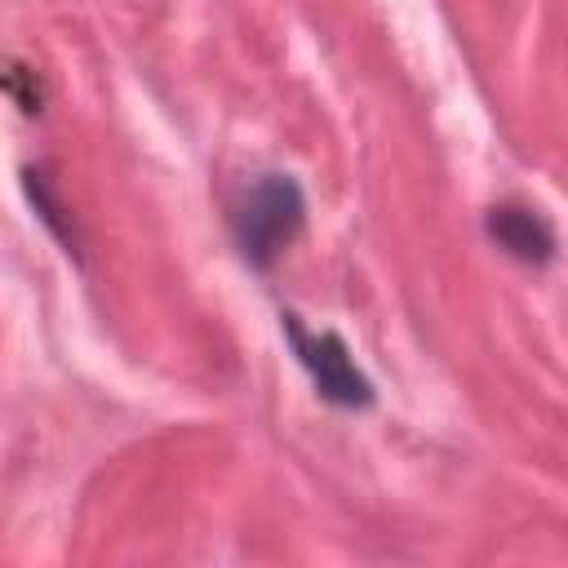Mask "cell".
Listing matches in <instances>:
<instances>
[{"instance_id": "obj_1", "label": "cell", "mask_w": 568, "mask_h": 568, "mask_svg": "<svg viewBox=\"0 0 568 568\" xmlns=\"http://www.w3.org/2000/svg\"><path fill=\"white\" fill-rule=\"evenodd\" d=\"M306 226V191L293 173H257L231 204L235 253L253 271H271Z\"/></svg>"}, {"instance_id": "obj_2", "label": "cell", "mask_w": 568, "mask_h": 568, "mask_svg": "<svg viewBox=\"0 0 568 568\" xmlns=\"http://www.w3.org/2000/svg\"><path fill=\"white\" fill-rule=\"evenodd\" d=\"M280 333H284L293 359L302 364V373L311 377V386H315V395L324 404L346 408V413L373 408L377 390H373L368 373L355 364V355L342 342V333H333V328H306L297 311H280Z\"/></svg>"}, {"instance_id": "obj_3", "label": "cell", "mask_w": 568, "mask_h": 568, "mask_svg": "<svg viewBox=\"0 0 568 568\" xmlns=\"http://www.w3.org/2000/svg\"><path fill=\"white\" fill-rule=\"evenodd\" d=\"M484 231H488V240H493L506 257H515V262H524V266H546V262L555 257V226H550L546 213L532 209V204H519V200L493 204V209L484 213Z\"/></svg>"}, {"instance_id": "obj_4", "label": "cell", "mask_w": 568, "mask_h": 568, "mask_svg": "<svg viewBox=\"0 0 568 568\" xmlns=\"http://www.w3.org/2000/svg\"><path fill=\"white\" fill-rule=\"evenodd\" d=\"M22 191H27L31 209H36V217L44 222V231L62 244V253L80 262V231H75V217H71V209L62 204V195H58V186H53L49 169L27 164V169H22Z\"/></svg>"}, {"instance_id": "obj_5", "label": "cell", "mask_w": 568, "mask_h": 568, "mask_svg": "<svg viewBox=\"0 0 568 568\" xmlns=\"http://www.w3.org/2000/svg\"><path fill=\"white\" fill-rule=\"evenodd\" d=\"M0 89L22 106V115H36V111H40V102H44L40 80H36V71H27V67H9V71L0 75Z\"/></svg>"}]
</instances>
